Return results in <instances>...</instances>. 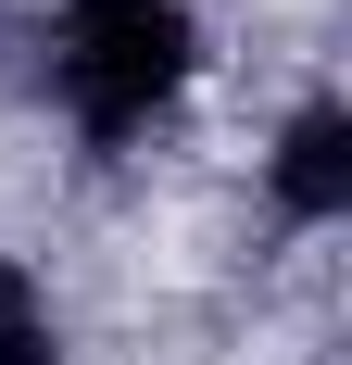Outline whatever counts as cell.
Wrapping results in <instances>:
<instances>
[{
    "instance_id": "3",
    "label": "cell",
    "mask_w": 352,
    "mask_h": 365,
    "mask_svg": "<svg viewBox=\"0 0 352 365\" xmlns=\"http://www.w3.org/2000/svg\"><path fill=\"white\" fill-rule=\"evenodd\" d=\"M0 365H63V328L26 277H0Z\"/></svg>"
},
{
    "instance_id": "1",
    "label": "cell",
    "mask_w": 352,
    "mask_h": 365,
    "mask_svg": "<svg viewBox=\"0 0 352 365\" xmlns=\"http://www.w3.org/2000/svg\"><path fill=\"white\" fill-rule=\"evenodd\" d=\"M202 63V26H189V0H63L51 13V101L88 151H126L151 139L176 113Z\"/></svg>"
},
{
    "instance_id": "2",
    "label": "cell",
    "mask_w": 352,
    "mask_h": 365,
    "mask_svg": "<svg viewBox=\"0 0 352 365\" xmlns=\"http://www.w3.org/2000/svg\"><path fill=\"white\" fill-rule=\"evenodd\" d=\"M277 215L289 227H340L352 215V113L340 101H315V113H289V139H277Z\"/></svg>"
}]
</instances>
